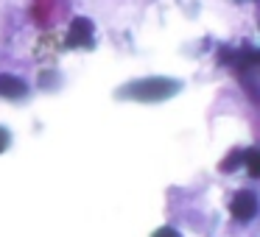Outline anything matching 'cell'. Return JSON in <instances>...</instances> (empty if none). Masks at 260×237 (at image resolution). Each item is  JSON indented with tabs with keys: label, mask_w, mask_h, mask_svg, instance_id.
Instances as JSON below:
<instances>
[{
	"label": "cell",
	"mask_w": 260,
	"mask_h": 237,
	"mask_svg": "<svg viewBox=\"0 0 260 237\" xmlns=\"http://www.w3.org/2000/svg\"><path fill=\"white\" fill-rule=\"evenodd\" d=\"M179 92V81L171 78H140L126 84L123 90H118V98H129V101H140V103H157V101H168L171 95Z\"/></svg>",
	"instance_id": "6da1fadb"
},
{
	"label": "cell",
	"mask_w": 260,
	"mask_h": 237,
	"mask_svg": "<svg viewBox=\"0 0 260 237\" xmlns=\"http://www.w3.org/2000/svg\"><path fill=\"white\" fill-rule=\"evenodd\" d=\"M68 45L70 48H90L92 45V23L87 17H76L68 31Z\"/></svg>",
	"instance_id": "7a4b0ae2"
},
{
	"label": "cell",
	"mask_w": 260,
	"mask_h": 237,
	"mask_svg": "<svg viewBox=\"0 0 260 237\" xmlns=\"http://www.w3.org/2000/svg\"><path fill=\"white\" fill-rule=\"evenodd\" d=\"M254 212H257V198H254V192H249V190L238 192L235 201H232V215L238 220H252Z\"/></svg>",
	"instance_id": "3957f363"
},
{
	"label": "cell",
	"mask_w": 260,
	"mask_h": 237,
	"mask_svg": "<svg viewBox=\"0 0 260 237\" xmlns=\"http://www.w3.org/2000/svg\"><path fill=\"white\" fill-rule=\"evenodd\" d=\"M25 92H28V87H25V81L14 78V75L0 73V95H3V98H23Z\"/></svg>",
	"instance_id": "277c9868"
},
{
	"label": "cell",
	"mask_w": 260,
	"mask_h": 237,
	"mask_svg": "<svg viewBox=\"0 0 260 237\" xmlns=\"http://www.w3.org/2000/svg\"><path fill=\"white\" fill-rule=\"evenodd\" d=\"M243 162H246L249 176H260V151L257 148H249V151L243 153Z\"/></svg>",
	"instance_id": "5b68a950"
},
{
	"label": "cell",
	"mask_w": 260,
	"mask_h": 237,
	"mask_svg": "<svg viewBox=\"0 0 260 237\" xmlns=\"http://www.w3.org/2000/svg\"><path fill=\"white\" fill-rule=\"evenodd\" d=\"M151 237H179V234H176V229H171V226H162V229H157Z\"/></svg>",
	"instance_id": "8992f818"
},
{
	"label": "cell",
	"mask_w": 260,
	"mask_h": 237,
	"mask_svg": "<svg viewBox=\"0 0 260 237\" xmlns=\"http://www.w3.org/2000/svg\"><path fill=\"white\" fill-rule=\"evenodd\" d=\"M6 148H9V131H6V129H0V153L6 151Z\"/></svg>",
	"instance_id": "52a82bcc"
},
{
	"label": "cell",
	"mask_w": 260,
	"mask_h": 237,
	"mask_svg": "<svg viewBox=\"0 0 260 237\" xmlns=\"http://www.w3.org/2000/svg\"><path fill=\"white\" fill-rule=\"evenodd\" d=\"M235 159H241V153H230V156H226V162H224V170H232V168H235Z\"/></svg>",
	"instance_id": "ba28073f"
}]
</instances>
